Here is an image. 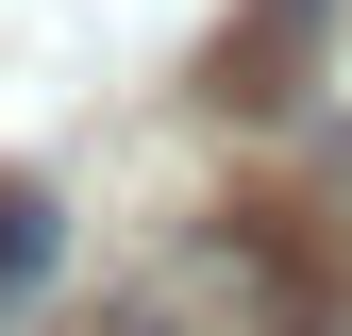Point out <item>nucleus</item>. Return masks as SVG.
Masks as SVG:
<instances>
[{"mask_svg": "<svg viewBox=\"0 0 352 336\" xmlns=\"http://www.w3.org/2000/svg\"><path fill=\"white\" fill-rule=\"evenodd\" d=\"M118 336H168V319H118Z\"/></svg>", "mask_w": 352, "mask_h": 336, "instance_id": "obj_3", "label": "nucleus"}, {"mask_svg": "<svg viewBox=\"0 0 352 336\" xmlns=\"http://www.w3.org/2000/svg\"><path fill=\"white\" fill-rule=\"evenodd\" d=\"M319 17H336V0H252V17H235V51H218V101H302Z\"/></svg>", "mask_w": 352, "mask_h": 336, "instance_id": "obj_1", "label": "nucleus"}, {"mask_svg": "<svg viewBox=\"0 0 352 336\" xmlns=\"http://www.w3.org/2000/svg\"><path fill=\"white\" fill-rule=\"evenodd\" d=\"M51 252H67L51 185H17V168H0V303H34V286H51Z\"/></svg>", "mask_w": 352, "mask_h": 336, "instance_id": "obj_2", "label": "nucleus"}]
</instances>
